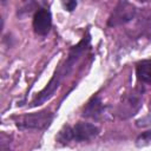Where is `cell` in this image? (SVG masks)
Wrapping results in <instances>:
<instances>
[{
    "mask_svg": "<svg viewBox=\"0 0 151 151\" xmlns=\"http://www.w3.org/2000/svg\"><path fill=\"white\" fill-rule=\"evenodd\" d=\"M142 98H143V94L138 90L126 93L122 98V101L118 106L119 116L122 118H129V117L133 116L142 106Z\"/></svg>",
    "mask_w": 151,
    "mask_h": 151,
    "instance_id": "5",
    "label": "cell"
},
{
    "mask_svg": "<svg viewBox=\"0 0 151 151\" xmlns=\"http://www.w3.org/2000/svg\"><path fill=\"white\" fill-rule=\"evenodd\" d=\"M14 150V142L11 134L6 132H1L0 134V151H13Z\"/></svg>",
    "mask_w": 151,
    "mask_h": 151,
    "instance_id": "9",
    "label": "cell"
},
{
    "mask_svg": "<svg viewBox=\"0 0 151 151\" xmlns=\"http://www.w3.org/2000/svg\"><path fill=\"white\" fill-rule=\"evenodd\" d=\"M105 107L103 101L100 100L99 97H92L88 103L85 105L83 110V116L86 118H92V119H99L104 114Z\"/></svg>",
    "mask_w": 151,
    "mask_h": 151,
    "instance_id": "7",
    "label": "cell"
},
{
    "mask_svg": "<svg viewBox=\"0 0 151 151\" xmlns=\"http://www.w3.org/2000/svg\"><path fill=\"white\" fill-rule=\"evenodd\" d=\"M136 7L134 5L127 2V1H119L116 7L113 8L109 20L107 25L110 27H117L124 24H127L136 17Z\"/></svg>",
    "mask_w": 151,
    "mask_h": 151,
    "instance_id": "4",
    "label": "cell"
},
{
    "mask_svg": "<svg viewBox=\"0 0 151 151\" xmlns=\"http://www.w3.org/2000/svg\"><path fill=\"white\" fill-rule=\"evenodd\" d=\"M53 119V113L48 110L26 113L14 118L15 125L21 130H42L50 126Z\"/></svg>",
    "mask_w": 151,
    "mask_h": 151,
    "instance_id": "3",
    "label": "cell"
},
{
    "mask_svg": "<svg viewBox=\"0 0 151 151\" xmlns=\"http://www.w3.org/2000/svg\"><path fill=\"white\" fill-rule=\"evenodd\" d=\"M99 134V129L94 124L91 123H83L79 122L73 126L66 125L64 126L57 137V142L66 145L71 142L80 143V142H88L94 139Z\"/></svg>",
    "mask_w": 151,
    "mask_h": 151,
    "instance_id": "2",
    "label": "cell"
},
{
    "mask_svg": "<svg viewBox=\"0 0 151 151\" xmlns=\"http://www.w3.org/2000/svg\"><path fill=\"white\" fill-rule=\"evenodd\" d=\"M88 46H90V35L86 34L77 45L71 47L66 59L57 67V70H55L53 77H52V79L50 80V83L32 100V103H31L32 107L41 105V104H44L45 101H47L48 99H51L53 97L54 92L59 88V86L63 83V80L72 72L73 67L79 61V59L83 57V54L86 53V51L88 50Z\"/></svg>",
    "mask_w": 151,
    "mask_h": 151,
    "instance_id": "1",
    "label": "cell"
},
{
    "mask_svg": "<svg viewBox=\"0 0 151 151\" xmlns=\"http://www.w3.org/2000/svg\"><path fill=\"white\" fill-rule=\"evenodd\" d=\"M52 27V15L46 8H39L33 17V28L38 35H46Z\"/></svg>",
    "mask_w": 151,
    "mask_h": 151,
    "instance_id": "6",
    "label": "cell"
},
{
    "mask_svg": "<svg viewBox=\"0 0 151 151\" xmlns=\"http://www.w3.org/2000/svg\"><path fill=\"white\" fill-rule=\"evenodd\" d=\"M149 142H151V131H146V132L142 133L137 139L138 145H144V144H147Z\"/></svg>",
    "mask_w": 151,
    "mask_h": 151,
    "instance_id": "10",
    "label": "cell"
},
{
    "mask_svg": "<svg viewBox=\"0 0 151 151\" xmlns=\"http://www.w3.org/2000/svg\"><path fill=\"white\" fill-rule=\"evenodd\" d=\"M136 74L139 81L144 84H151V60H144L137 64Z\"/></svg>",
    "mask_w": 151,
    "mask_h": 151,
    "instance_id": "8",
    "label": "cell"
},
{
    "mask_svg": "<svg viewBox=\"0 0 151 151\" xmlns=\"http://www.w3.org/2000/svg\"><path fill=\"white\" fill-rule=\"evenodd\" d=\"M63 5H64V7L67 9V11H73L76 7H77V1H64L63 2Z\"/></svg>",
    "mask_w": 151,
    "mask_h": 151,
    "instance_id": "11",
    "label": "cell"
}]
</instances>
